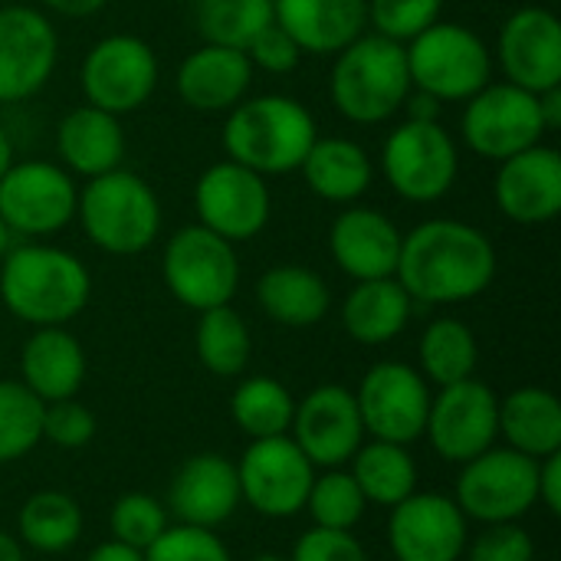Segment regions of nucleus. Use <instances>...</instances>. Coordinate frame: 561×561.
Instances as JSON below:
<instances>
[{"instance_id":"obj_50","label":"nucleus","mask_w":561,"mask_h":561,"mask_svg":"<svg viewBox=\"0 0 561 561\" xmlns=\"http://www.w3.org/2000/svg\"><path fill=\"white\" fill-rule=\"evenodd\" d=\"M539 112H542L546 131H556V128H561V85L539 92Z\"/></svg>"},{"instance_id":"obj_31","label":"nucleus","mask_w":561,"mask_h":561,"mask_svg":"<svg viewBox=\"0 0 561 561\" xmlns=\"http://www.w3.org/2000/svg\"><path fill=\"white\" fill-rule=\"evenodd\" d=\"M500 434L510 450L542 460L561 450V404L546 388H519L500 401Z\"/></svg>"},{"instance_id":"obj_12","label":"nucleus","mask_w":561,"mask_h":561,"mask_svg":"<svg viewBox=\"0 0 561 561\" xmlns=\"http://www.w3.org/2000/svg\"><path fill=\"white\" fill-rule=\"evenodd\" d=\"M79 187L62 164L13 161L0 178V220L20 237H49L76 217Z\"/></svg>"},{"instance_id":"obj_52","label":"nucleus","mask_w":561,"mask_h":561,"mask_svg":"<svg viewBox=\"0 0 561 561\" xmlns=\"http://www.w3.org/2000/svg\"><path fill=\"white\" fill-rule=\"evenodd\" d=\"M0 561H26L23 559L20 542H16L10 533H3V529H0Z\"/></svg>"},{"instance_id":"obj_8","label":"nucleus","mask_w":561,"mask_h":561,"mask_svg":"<svg viewBox=\"0 0 561 561\" xmlns=\"http://www.w3.org/2000/svg\"><path fill=\"white\" fill-rule=\"evenodd\" d=\"M161 273L171 296L194 312L230 306L240 286V260L233 243L201 224L181 227L168 240Z\"/></svg>"},{"instance_id":"obj_37","label":"nucleus","mask_w":561,"mask_h":561,"mask_svg":"<svg viewBox=\"0 0 561 561\" xmlns=\"http://www.w3.org/2000/svg\"><path fill=\"white\" fill-rule=\"evenodd\" d=\"M273 23V0H194V26L204 43L247 49Z\"/></svg>"},{"instance_id":"obj_54","label":"nucleus","mask_w":561,"mask_h":561,"mask_svg":"<svg viewBox=\"0 0 561 561\" xmlns=\"http://www.w3.org/2000/svg\"><path fill=\"white\" fill-rule=\"evenodd\" d=\"M10 247H13V233H10V227L0 220V263H3V256L10 253Z\"/></svg>"},{"instance_id":"obj_1","label":"nucleus","mask_w":561,"mask_h":561,"mask_svg":"<svg viewBox=\"0 0 561 561\" xmlns=\"http://www.w3.org/2000/svg\"><path fill=\"white\" fill-rule=\"evenodd\" d=\"M496 276V250L490 237L463 220L434 217L401 240L394 279L414 302L450 306L477 299Z\"/></svg>"},{"instance_id":"obj_27","label":"nucleus","mask_w":561,"mask_h":561,"mask_svg":"<svg viewBox=\"0 0 561 561\" xmlns=\"http://www.w3.org/2000/svg\"><path fill=\"white\" fill-rule=\"evenodd\" d=\"M20 375L23 385L43 401H66L76 398V391L85 381V352L72 332L62 325L36 329L20 355Z\"/></svg>"},{"instance_id":"obj_14","label":"nucleus","mask_w":561,"mask_h":561,"mask_svg":"<svg viewBox=\"0 0 561 561\" xmlns=\"http://www.w3.org/2000/svg\"><path fill=\"white\" fill-rule=\"evenodd\" d=\"M355 404L362 414L365 434L388 444H414L424 437L431 388L424 375L404 362H378L368 368L355 391Z\"/></svg>"},{"instance_id":"obj_43","label":"nucleus","mask_w":561,"mask_h":561,"mask_svg":"<svg viewBox=\"0 0 561 561\" xmlns=\"http://www.w3.org/2000/svg\"><path fill=\"white\" fill-rule=\"evenodd\" d=\"M92 437H95V417L85 404H79L76 398L43 404V440L62 450H79Z\"/></svg>"},{"instance_id":"obj_28","label":"nucleus","mask_w":561,"mask_h":561,"mask_svg":"<svg viewBox=\"0 0 561 561\" xmlns=\"http://www.w3.org/2000/svg\"><path fill=\"white\" fill-rule=\"evenodd\" d=\"M299 171H302L309 191L329 204L358 201L371 187V178H375L371 154L358 141L342 138V135L316 138L306 161L299 164Z\"/></svg>"},{"instance_id":"obj_46","label":"nucleus","mask_w":561,"mask_h":561,"mask_svg":"<svg viewBox=\"0 0 561 561\" xmlns=\"http://www.w3.org/2000/svg\"><path fill=\"white\" fill-rule=\"evenodd\" d=\"M289 561H368L362 542L352 533L312 526L293 549Z\"/></svg>"},{"instance_id":"obj_34","label":"nucleus","mask_w":561,"mask_h":561,"mask_svg":"<svg viewBox=\"0 0 561 561\" xmlns=\"http://www.w3.org/2000/svg\"><path fill=\"white\" fill-rule=\"evenodd\" d=\"M16 529L30 549L43 552V556H56L79 542L82 510L72 496H66L59 490H43V493H33L20 506Z\"/></svg>"},{"instance_id":"obj_23","label":"nucleus","mask_w":561,"mask_h":561,"mask_svg":"<svg viewBox=\"0 0 561 561\" xmlns=\"http://www.w3.org/2000/svg\"><path fill=\"white\" fill-rule=\"evenodd\" d=\"M404 233L398 224L375 207H348L335 217L329 230L332 260L355 283L394 276Z\"/></svg>"},{"instance_id":"obj_3","label":"nucleus","mask_w":561,"mask_h":561,"mask_svg":"<svg viewBox=\"0 0 561 561\" xmlns=\"http://www.w3.org/2000/svg\"><path fill=\"white\" fill-rule=\"evenodd\" d=\"M319 138L312 112L293 95H253L227 112L224 151L256 174L299 171Z\"/></svg>"},{"instance_id":"obj_53","label":"nucleus","mask_w":561,"mask_h":561,"mask_svg":"<svg viewBox=\"0 0 561 561\" xmlns=\"http://www.w3.org/2000/svg\"><path fill=\"white\" fill-rule=\"evenodd\" d=\"M13 164V141H10V135H7V128L0 125V178H3V171Z\"/></svg>"},{"instance_id":"obj_5","label":"nucleus","mask_w":561,"mask_h":561,"mask_svg":"<svg viewBox=\"0 0 561 561\" xmlns=\"http://www.w3.org/2000/svg\"><path fill=\"white\" fill-rule=\"evenodd\" d=\"M76 217L85 237L112 256H135L148 250L161 233L158 194L141 174L128 168L89 178V184L79 191Z\"/></svg>"},{"instance_id":"obj_55","label":"nucleus","mask_w":561,"mask_h":561,"mask_svg":"<svg viewBox=\"0 0 561 561\" xmlns=\"http://www.w3.org/2000/svg\"><path fill=\"white\" fill-rule=\"evenodd\" d=\"M256 561H289V559H283V556H273V552H266V556H256Z\"/></svg>"},{"instance_id":"obj_51","label":"nucleus","mask_w":561,"mask_h":561,"mask_svg":"<svg viewBox=\"0 0 561 561\" xmlns=\"http://www.w3.org/2000/svg\"><path fill=\"white\" fill-rule=\"evenodd\" d=\"M85 561H145V556L131 546H122V542H102L99 549H92V556Z\"/></svg>"},{"instance_id":"obj_20","label":"nucleus","mask_w":561,"mask_h":561,"mask_svg":"<svg viewBox=\"0 0 561 561\" xmlns=\"http://www.w3.org/2000/svg\"><path fill=\"white\" fill-rule=\"evenodd\" d=\"M496 59L506 82L546 92L561 85V23L546 7H523L500 26Z\"/></svg>"},{"instance_id":"obj_6","label":"nucleus","mask_w":561,"mask_h":561,"mask_svg":"<svg viewBox=\"0 0 561 561\" xmlns=\"http://www.w3.org/2000/svg\"><path fill=\"white\" fill-rule=\"evenodd\" d=\"M411 85L437 102H467L493 79V53L463 23H434L404 43Z\"/></svg>"},{"instance_id":"obj_32","label":"nucleus","mask_w":561,"mask_h":561,"mask_svg":"<svg viewBox=\"0 0 561 561\" xmlns=\"http://www.w3.org/2000/svg\"><path fill=\"white\" fill-rule=\"evenodd\" d=\"M352 480L358 483L365 503L378 506H398L408 500L417 486V467L404 444L375 440L368 447H358L352 457Z\"/></svg>"},{"instance_id":"obj_42","label":"nucleus","mask_w":561,"mask_h":561,"mask_svg":"<svg viewBox=\"0 0 561 561\" xmlns=\"http://www.w3.org/2000/svg\"><path fill=\"white\" fill-rule=\"evenodd\" d=\"M145 561H233L214 529L168 526L145 552Z\"/></svg>"},{"instance_id":"obj_7","label":"nucleus","mask_w":561,"mask_h":561,"mask_svg":"<svg viewBox=\"0 0 561 561\" xmlns=\"http://www.w3.org/2000/svg\"><path fill=\"white\" fill-rule=\"evenodd\" d=\"M381 171L391 191L411 204H434L450 194L460 174L454 135L434 122L404 118L381 148Z\"/></svg>"},{"instance_id":"obj_18","label":"nucleus","mask_w":561,"mask_h":561,"mask_svg":"<svg viewBox=\"0 0 561 561\" xmlns=\"http://www.w3.org/2000/svg\"><path fill=\"white\" fill-rule=\"evenodd\" d=\"M289 434L312 467L335 470L348 463L365 437L355 394L342 385H322L309 391L302 404H296Z\"/></svg>"},{"instance_id":"obj_26","label":"nucleus","mask_w":561,"mask_h":561,"mask_svg":"<svg viewBox=\"0 0 561 561\" xmlns=\"http://www.w3.org/2000/svg\"><path fill=\"white\" fill-rule=\"evenodd\" d=\"M56 151L69 174L99 178L105 171L122 168L125 131L118 115L95 108L89 102L66 112L62 122L56 125Z\"/></svg>"},{"instance_id":"obj_44","label":"nucleus","mask_w":561,"mask_h":561,"mask_svg":"<svg viewBox=\"0 0 561 561\" xmlns=\"http://www.w3.org/2000/svg\"><path fill=\"white\" fill-rule=\"evenodd\" d=\"M243 53H247V59L253 62V69H263V72H273V76L293 72V69L299 66V59H302L299 43H296L276 20H273L266 30H260V33L253 36V43H250Z\"/></svg>"},{"instance_id":"obj_49","label":"nucleus","mask_w":561,"mask_h":561,"mask_svg":"<svg viewBox=\"0 0 561 561\" xmlns=\"http://www.w3.org/2000/svg\"><path fill=\"white\" fill-rule=\"evenodd\" d=\"M49 10L62 13V16H92L99 13L108 0H43Z\"/></svg>"},{"instance_id":"obj_45","label":"nucleus","mask_w":561,"mask_h":561,"mask_svg":"<svg viewBox=\"0 0 561 561\" xmlns=\"http://www.w3.org/2000/svg\"><path fill=\"white\" fill-rule=\"evenodd\" d=\"M536 546L529 533L516 523L490 526L470 549V561H533Z\"/></svg>"},{"instance_id":"obj_2","label":"nucleus","mask_w":561,"mask_h":561,"mask_svg":"<svg viewBox=\"0 0 561 561\" xmlns=\"http://www.w3.org/2000/svg\"><path fill=\"white\" fill-rule=\"evenodd\" d=\"M92 296L85 263L49 243H20L0 263V299L20 322L36 329L72 322Z\"/></svg>"},{"instance_id":"obj_15","label":"nucleus","mask_w":561,"mask_h":561,"mask_svg":"<svg viewBox=\"0 0 561 561\" xmlns=\"http://www.w3.org/2000/svg\"><path fill=\"white\" fill-rule=\"evenodd\" d=\"M240 496L270 519H289L306 510L316 467L289 434L253 440L237 463Z\"/></svg>"},{"instance_id":"obj_41","label":"nucleus","mask_w":561,"mask_h":561,"mask_svg":"<svg viewBox=\"0 0 561 561\" xmlns=\"http://www.w3.org/2000/svg\"><path fill=\"white\" fill-rule=\"evenodd\" d=\"M444 0H368V23L378 36L411 43L440 20Z\"/></svg>"},{"instance_id":"obj_36","label":"nucleus","mask_w":561,"mask_h":561,"mask_svg":"<svg viewBox=\"0 0 561 561\" xmlns=\"http://www.w3.org/2000/svg\"><path fill=\"white\" fill-rule=\"evenodd\" d=\"M194 345L201 365L220 378L240 375L250 362V329L233 306H217L201 312Z\"/></svg>"},{"instance_id":"obj_25","label":"nucleus","mask_w":561,"mask_h":561,"mask_svg":"<svg viewBox=\"0 0 561 561\" xmlns=\"http://www.w3.org/2000/svg\"><path fill=\"white\" fill-rule=\"evenodd\" d=\"M273 20L302 53L335 56L368 26V0H273Z\"/></svg>"},{"instance_id":"obj_19","label":"nucleus","mask_w":561,"mask_h":561,"mask_svg":"<svg viewBox=\"0 0 561 561\" xmlns=\"http://www.w3.org/2000/svg\"><path fill=\"white\" fill-rule=\"evenodd\" d=\"M388 542L398 561H457L467 549V516L450 496L414 490L391 506Z\"/></svg>"},{"instance_id":"obj_48","label":"nucleus","mask_w":561,"mask_h":561,"mask_svg":"<svg viewBox=\"0 0 561 561\" xmlns=\"http://www.w3.org/2000/svg\"><path fill=\"white\" fill-rule=\"evenodd\" d=\"M404 108H408V118H414V122H434V118H440V102L431 99L427 92H417V89H411V95L404 99Z\"/></svg>"},{"instance_id":"obj_9","label":"nucleus","mask_w":561,"mask_h":561,"mask_svg":"<svg viewBox=\"0 0 561 561\" xmlns=\"http://www.w3.org/2000/svg\"><path fill=\"white\" fill-rule=\"evenodd\" d=\"M460 131L470 151L500 164L546 138L539 95L513 82H486L467 99Z\"/></svg>"},{"instance_id":"obj_21","label":"nucleus","mask_w":561,"mask_h":561,"mask_svg":"<svg viewBox=\"0 0 561 561\" xmlns=\"http://www.w3.org/2000/svg\"><path fill=\"white\" fill-rule=\"evenodd\" d=\"M493 197L500 214L513 224L556 220L561 214V154L539 141L500 161Z\"/></svg>"},{"instance_id":"obj_33","label":"nucleus","mask_w":561,"mask_h":561,"mask_svg":"<svg viewBox=\"0 0 561 561\" xmlns=\"http://www.w3.org/2000/svg\"><path fill=\"white\" fill-rule=\"evenodd\" d=\"M417 358H421L424 381H431L437 388L467 381V378H473L477 358H480L477 335L460 319H434L421 335Z\"/></svg>"},{"instance_id":"obj_29","label":"nucleus","mask_w":561,"mask_h":561,"mask_svg":"<svg viewBox=\"0 0 561 561\" xmlns=\"http://www.w3.org/2000/svg\"><path fill=\"white\" fill-rule=\"evenodd\" d=\"M414 299L394 279H362L342 302V325L362 345H385L398 339L411 319Z\"/></svg>"},{"instance_id":"obj_17","label":"nucleus","mask_w":561,"mask_h":561,"mask_svg":"<svg viewBox=\"0 0 561 561\" xmlns=\"http://www.w3.org/2000/svg\"><path fill=\"white\" fill-rule=\"evenodd\" d=\"M59 56V36L46 13L26 3L0 7V102L36 95Z\"/></svg>"},{"instance_id":"obj_30","label":"nucleus","mask_w":561,"mask_h":561,"mask_svg":"<svg viewBox=\"0 0 561 561\" xmlns=\"http://www.w3.org/2000/svg\"><path fill=\"white\" fill-rule=\"evenodd\" d=\"M256 302L273 322L289 325V329H309L325 319L332 293L316 270L286 263L260 276Z\"/></svg>"},{"instance_id":"obj_47","label":"nucleus","mask_w":561,"mask_h":561,"mask_svg":"<svg viewBox=\"0 0 561 561\" xmlns=\"http://www.w3.org/2000/svg\"><path fill=\"white\" fill-rule=\"evenodd\" d=\"M536 483H539V503H542L552 516H559L561 513V450L559 454H552V457H542V460H539V477H536Z\"/></svg>"},{"instance_id":"obj_39","label":"nucleus","mask_w":561,"mask_h":561,"mask_svg":"<svg viewBox=\"0 0 561 561\" xmlns=\"http://www.w3.org/2000/svg\"><path fill=\"white\" fill-rule=\"evenodd\" d=\"M365 496L358 490V483L352 480V473L345 470H325L322 477L312 480L309 496H306V510L312 516V523L319 529H339V533H352L362 516H365Z\"/></svg>"},{"instance_id":"obj_40","label":"nucleus","mask_w":561,"mask_h":561,"mask_svg":"<svg viewBox=\"0 0 561 561\" xmlns=\"http://www.w3.org/2000/svg\"><path fill=\"white\" fill-rule=\"evenodd\" d=\"M108 526L115 542L145 552L168 529V510L148 493H128L112 506Z\"/></svg>"},{"instance_id":"obj_13","label":"nucleus","mask_w":561,"mask_h":561,"mask_svg":"<svg viewBox=\"0 0 561 561\" xmlns=\"http://www.w3.org/2000/svg\"><path fill=\"white\" fill-rule=\"evenodd\" d=\"M194 210H197V224L207 227L210 233L230 243L253 240L270 224V210H273L270 184L263 174L224 158L197 178Z\"/></svg>"},{"instance_id":"obj_16","label":"nucleus","mask_w":561,"mask_h":561,"mask_svg":"<svg viewBox=\"0 0 561 561\" xmlns=\"http://www.w3.org/2000/svg\"><path fill=\"white\" fill-rule=\"evenodd\" d=\"M424 434L447 463H467L500 437V398L477 378L447 385L431 398Z\"/></svg>"},{"instance_id":"obj_11","label":"nucleus","mask_w":561,"mask_h":561,"mask_svg":"<svg viewBox=\"0 0 561 561\" xmlns=\"http://www.w3.org/2000/svg\"><path fill=\"white\" fill-rule=\"evenodd\" d=\"M79 85L85 102L112 115L138 112L158 85V56L154 49L131 33L102 36L82 59Z\"/></svg>"},{"instance_id":"obj_35","label":"nucleus","mask_w":561,"mask_h":561,"mask_svg":"<svg viewBox=\"0 0 561 561\" xmlns=\"http://www.w3.org/2000/svg\"><path fill=\"white\" fill-rule=\"evenodd\" d=\"M230 414H233V424L247 437L266 440V437L289 434L296 401L286 391V385H279L276 378L256 375V378H247L237 385V391L230 398Z\"/></svg>"},{"instance_id":"obj_10","label":"nucleus","mask_w":561,"mask_h":561,"mask_svg":"<svg viewBox=\"0 0 561 561\" xmlns=\"http://www.w3.org/2000/svg\"><path fill=\"white\" fill-rule=\"evenodd\" d=\"M539 460L516 450H486L463 463L457 480V506L463 516L500 526L519 523L539 503Z\"/></svg>"},{"instance_id":"obj_24","label":"nucleus","mask_w":561,"mask_h":561,"mask_svg":"<svg viewBox=\"0 0 561 561\" xmlns=\"http://www.w3.org/2000/svg\"><path fill=\"white\" fill-rule=\"evenodd\" d=\"M178 95L194 112H230L240 105L253 85V62L243 49L204 43L201 49L187 53L178 66Z\"/></svg>"},{"instance_id":"obj_38","label":"nucleus","mask_w":561,"mask_h":561,"mask_svg":"<svg viewBox=\"0 0 561 561\" xmlns=\"http://www.w3.org/2000/svg\"><path fill=\"white\" fill-rule=\"evenodd\" d=\"M43 440V401L23 381H0V463L26 457Z\"/></svg>"},{"instance_id":"obj_4","label":"nucleus","mask_w":561,"mask_h":561,"mask_svg":"<svg viewBox=\"0 0 561 561\" xmlns=\"http://www.w3.org/2000/svg\"><path fill=\"white\" fill-rule=\"evenodd\" d=\"M411 72L404 43H394L378 33H362L345 49L335 53L332 66V105L342 118L355 125L388 122L404 108L411 95Z\"/></svg>"},{"instance_id":"obj_22","label":"nucleus","mask_w":561,"mask_h":561,"mask_svg":"<svg viewBox=\"0 0 561 561\" xmlns=\"http://www.w3.org/2000/svg\"><path fill=\"white\" fill-rule=\"evenodd\" d=\"M237 463L220 454H197L184 460L168 486V506L181 526L217 529L240 506Z\"/></svg>"}]
</instances>
